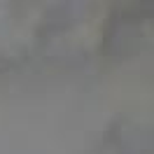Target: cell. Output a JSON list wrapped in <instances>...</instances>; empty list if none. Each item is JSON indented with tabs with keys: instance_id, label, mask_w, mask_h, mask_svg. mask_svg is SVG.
<instances>
[{
	"instance_id": "6da1fadb",
	"label": "cell",
	"mask_w": 154,
	"mask_h": 154,
	"mask_svg": "<svg viewBox=\"0 0 154 154\" xmlns=\"http://www.w3.org/2000/svg\"><path fill=\"white\" fill-rule=\"evenodd\" d=\"M152 38L149 14H112L103 35V51L115 58H128L140 54Z\"/></svg>"
}]
</instances>
